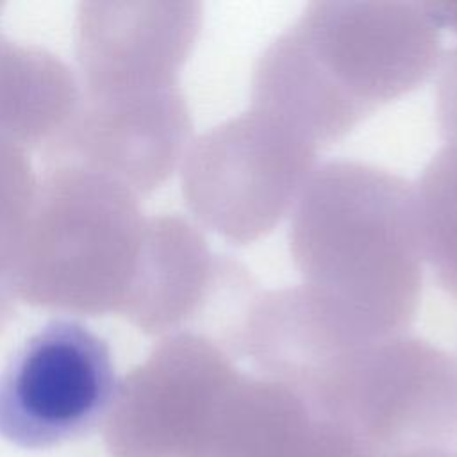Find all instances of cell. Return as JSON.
<instances>
[{"instance_id": "1", "label": "cell", "mask_w": 457, "mask_h": 457, "mask_svg": "<svg viewBox=\"0 0 457 457\" xmlns=\"http://www.w3.org/2000/svg\"><path fill=\"white\" fill-rule=\"evenodd\" d=\"M441 29L428 2H311L259 55L252 105L334 143L434 71Z\"/></svg>"}, {"instance_id": "2", "label": "cell", "mask_w": 457, "mask_h": 457, "mask_svg": "<svg viewBox=\"0 0 457 457\" xmlns=\"http://www.w3.org/2000/svg\"><path fill=\"white\" fill-rule=\"evenodd\" d=\"M289 248L302 286L355 339L400 336L414 321L423 250L414 186L402 175L323 162L295 204Z\"/></svg>"}, {"instance_id": "3", "label": "cell", "mask_w": 457, "mask_h": 457, "mask_svg": "<svg viewBox=\"0 0 457 457\" xmlns=\"http://www.w3.org/2000/svg\"><path fill=\"white\" fill-rule=\"evenodd\" d=\"M146 227L137 195L121 182L84 166L48 162L25 228L18 300L61 312L121 316Z\"/></svg>"}, {"instance_id": "4", "label": "cell", "mask_w": 457, "mask_h": 457, "mask_svg": "<svg viewBox=\"0 0 457 457\" xmlns=\"http://www.w3.org/2000/svg\"><path fill=\"white\" fill-rule=\"evenodd\" d=\"M318 145L250 105L196 136L182 162L189 211L228 241H255L280 221L314 171Z\"/></svg>"}, {"instance_id": "5", "label": "cell", "mask_w": 457, "mask_h": 457, "mask_svg": "<svg viewBox=\"0 0 457 457\" xmlns=\"http://www.w3.org/2000/svg\"><path fill=\"white\" fill-rule=\"evenodd\" d=\"M237 375L214 339L164 336L116 386L104 418L109 457H195Z\"/></svg>"}, {"instance_id": "6", "label": "cell", "mask_w": 457, "mask_h": 457, "mask_svg": "<svg viewBox=\"0 0 457 457\" xmlns=\"http://www.w3.org/2000/svg\"><path fill=\"white\" fill-rule=\"evenodd\" d=\"M109 343L75 320H52L0 370V437L46 450L91 434L116 391Z\"/></svg>"}, {"instance_id": "7", "label": "cell", "mask_w": 457, "mask_h": 457, "mask_svg": "<svg viewBox=\"0 0 457 457\" xmlns=\"http://www.w3.org/2000/svg\"><path fill=\"white\" fill-rule=\"evenodd\" d=\"M191 127L179 84L118 95L79 91L68 123L46 145V161L84 166L145 195L173 173Z\"/></svg>"}, {"instance_id": "8", "label": "cell", "mask_w": 457, "mask_h": 457, "mask_svg": "<svg viewBox=\"0 0 457 457\" xmlns=\"http://www.w3.org/2000/svg\"><path fill=\"white\" fill-rule=\"evenodd\" d=\"M202 27L191 0L80 2L75 55L86 95H118L179 84Z\"/></svg>"}, {"instance_id": "9", "label": "cell", "mask_w": 457, "mask_h": 457, "mask_svg": "<svg viewBox=\"0 0 457 457\" xmlns=\"http://www.w3.org/2000/svg\"><path fill=\"white\" fill-rule=\"evenodd\" d=\"M79 91L55 54L0 32V143L25 152L48 145L68 123Z\"/></svg>"}, {"instance_id": "10", "label": "cell", "mask_w": 457, "mask_h": 457, "mask_svg": "<svg viewBox=\"0 0 457 457\" xmlns=\"http://www.w3.org/2000/svg\"><path fill=\"white\" fill-rule=\"evenodd\" d=\"M423 257L439 284L457 298V145L445 143L414 186Z\"/></svg>"}, {"instance_id": "11", "label": "cell", "mask_w": 457, "mask_h": 457, "mask_svg": "<svg viewBox=\"0 0 457 457\" xmlns=\"http://www.w3.org/2000/svg\"><path fill=\"white\" fill-rule=\"evenodd\" d=\"M36 187L27 152L0 143V334L16 314V271Z\"/></svg>"}, {"instance_id": "12", "label": "cell", "mask_w": 457, "mask_h": 457, "mask_svg": "<svg viewBox=\"0 0 457 457\" xmlns=\"http://www.w3.org/2000/svg\"><path fill=\"white\" fill-rule=\"evenodd\" d=\"M0 9H2V4H0Z\"/></svg>"}]
</instances>
